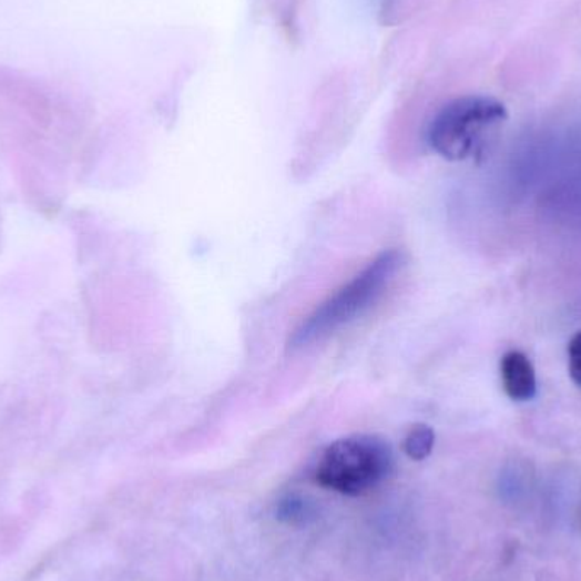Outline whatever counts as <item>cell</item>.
Returning a JSON list of instances; mask_svg holds the SVG:
<instances>
[{
  "mask_svg": "<svg viewBox=\"0 0 581 581\" xmlns=\"http://www.w3.org/2000/svg\"><path fill=\"white\" fill-rule=\"evenodd\" d=\"M404 266L405 255L398 248L379 254L296 328L295 334L289 338L290 349L312 346L315 342L330 337L342 327L356 320L357 316L363 315L381 299L386 289L395 281L396 274L400 273Z\"/></svg>",
  "mask_w": 581,
  "mask_h": 581,
  "instance_id": "obj_1",
  "label": "cell"
},
{
  "mask_svg": "<svg viewBox=\"0 0 581 581\" xmlns=\"http://www.w3.org/2000/svg\"><path fill=\"white\" fill-rule=\"evenodd\" d=\"M395 471V451L388 439L356 434L335 440L316 466V483L327 490L360 497L385 483Z\"/></svg>",
  "mask_w": 581,
  "mask_h": 581,
  "instance_id": "obj_2",
  "label": "cell"
},
{
  "mask_svg": "<svg viewBox=\"0 0 581 581\" xmlns=\"http://www.w3.org/2000/svg\"><path fill=\"white\" fill-rule=\"evenodd\" d=\"M506 105L488 95H465L447 102L427 131L430 149L447 161H466L481 152L488 136L506 123Z\"/></svg>",
  "mask_w": 581,
  "mask_h": 581,
  "instance_id": "obj_3",
  "label": "cell"
},
{
  "mask_svg": "<svg viewBox=\"0 0 581 581\" xmlns=\"http://www.w3.org/2000/svg\"><path fill=\"white\" fill-rule=\"evenodd\" d=\"M501 383L509 398L516 401H527L538 393L534 364L526 354L519 350L506 354L500 364Z\"/></svg>",
  "mask_w": 581,
  "mask_h": 581,
  "instance_id": "obj_4",
  "label": "cell"
},
{
  "mask_svg": "<svg viewBox=\"0 0 581 581\" xmlns=\"http://www.w3.org/2000/svg\"><path fill=\"white\" fill-rule=\"evenodd\" d=\"M436 446V432L426 424H418L408 430L404 440V451L414 461H424L432 455Z\"/></svg>",
  "mask_w": 581,
  "mask_h": 581,
  "instance_id": "obj_5",
  "label": "cell"
},
{
  "mask_svg": "<svg viewBox=\"0 0 581 581\" xmlns=\"http://www.w3.org/2000/svg\"><path fill=\"white\" fill-rule=\"evenodd\" d=\"M568 357H570V376L574 385L581 388V332H578L571 338L570 346H568Z\"/></svg>",
  "mask_w": 581,
  "mask_h": 581,
  "instance_id": "obj_6",
  "label": "cell"
}]
</instances>
